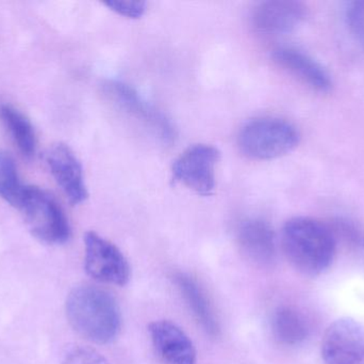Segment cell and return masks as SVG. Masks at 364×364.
Here are the masks:
<instances>
[{"instance_id":"obj_6","label":"cell","mask_w":364,"mask_h":364,"mask_svg":"<svg viewBox=\"0 0 364 364\" xmlns=\"http://www.w3.org/2000/svg\"><path fill=\"white\" fill-rule=\"evenodd\" d=\"M220 153L211 145H195L186 149L172 167L173 181L201 197L214 194L216 166Z\"/></svg>"},{"instance_id":"obj_19","label":"cell","mask_w":364,"mask_h":364,"mask_svg":"<svg viewBox=\"0 0 364 364\" xmlns=\"http://www.w3.org/2000/svg\"><path fill=\"white\" fill-rule=\"evenodd\" d=\"M346 21L350 33L364 49V0L348 2L346 6Z\"/></svg>"},{"instance_id":"obj_7","label":"cell","mask_w":364,"mask_h":364,"mask_svg":"<svg viewBox=\"0 0 364 364\" xmlns=\"http://www.w3.org/2000/svg\"><path fill=\"white\" fill-rule=\"evenodd\" d=\"M85 267L90 277L104 284L125 286L130 266L123 252L95 232L85 235Z\"/></svg>"},{"instance_id":"obj_9","label":"cell","mask_w":364,"mask_h":364,"mask_svg":"<svg viewBox=\"0 0 364 364\" xmlns=\"http://www.w3.org/2000/svg\"><path fill=\"white\" fill-rule=\"evenodd\" d=\"M47 165L55 181L72 204L78 205L87 199L82 166L76 154L63 143L53 145L47 152Z\"/></svg>"},{"instance_id":"obj_14","label":"cell","mask_w":364,"mask_h":364,"mask_svg":"<svg viewBox=\"0 0 364 364\" xmlns=\"http://www.w3.org/2000/svg\"><path fill=\"white\" fill-rule=\"evenodd\" d=\"M175 284H177V288H179L182 296L192 310V313L194 314L201 327L205 329V333H209L212 337L218 336L220 331L218 321L200 286L194 279L184 274L175 276Z\"/></svg>"},{"instance_id":"obj_8","label":"cell","mask_w":364,"mask_h":364,"mask_svg":"<svg viewBox=\"0 0 364 364\" xmlns=\"http://www.w3.org/2000/svg\"><path fill=\"white\" fill-rule=\"evenodd\" d=\"M325 364H364V326L352 318L329 325L321 344Z\"/></svg>"},{"instance_id":"obj_1","label":"cell","mask_w":364,"mask_h":364,"mask_svg":"<svg viewBox=\"0 0 364 364\" xmlns=\"http://www.w3.org/2000/svg\"><path fill=\"white\" fill-rule=\"evenodd\" d=\"M282 244L291 265L311 277L325 273L337 251V241L331 229L310 217L288 220L282 229Z\"/></svg>"},{"instance_id":"obj_16","label":"cell","mask_w":364,"mask_h":364,"mask_svg":"<svg viewBox=\"0 0 364 364\" xmlns=\"http://www.w3.org/2000/svg\"><path fill=\"white\" fill-rule=\"evenodd\" d=\"M272 329L278 341L290 346L303 343L309 335L307 321L301 312L291 307H280L276 310L272 320Z\"/></svg>"},{"instance_id":"obj_4","label":"cell","mask_w":364,"mask_h":364,"mask_svg":"<svg viewBox=\"0 0 364 364\" xmlns=\"http://www.w3.org/2000/svg\"><path fill=\"white\" fill-rule=\"evenodd\" d=\"M107 100L143 130L164 145L176 139V128L161 110L145 100L134 87L119 80H107L102 85Z\"/></svg>"},{"instance_id":"obj_2","label":"cell","mask_w":364,"mask_h":364,"mask_svg":"<svg viewBox=\"0 0 364 364\" xmlns=\"http://www.w3.org/2000/svg\"><path fill=\"white\" fill-rule=\"evenodd\" d=\"M66 316L74 331L93 343H111L121 331V310L117 301L96 286L75 288L66 299Z\"/></svg>"},{"instance_id":"obj_18","label":"cell","mask_w":364,"mask_h":364,"mask_svg":"<svg viewBox=\"0 0 364 364\" xmlns=\"http://www.w3.org/2000/svg\"><path fill=\"white\" fill-rule=\"evenodd\" d=\"M62 364H110L102 354L82 345H70L62 355Z\"/></svg>"},{"instance_id":"obj_17","label":"cell","mask_w":364,"mask_h":364,"mask_svg":"<svg viewBox=\"0 0 364 364\" xmlns=\"http://www.w3.org/2000/svg\"><path fill=\"white\" fill-rule=\"evenodd\" d=\"M26 186L19 179L14 160L8 154L0 151V197L16 207Z\"/></svg>"},{"instance_id":"obj_11","label":"cell","mask_w":364,"mask_h":364,"mask_svg":"<svg viewBox=\"0 0 364 364\" xmlns=\"http://www.w3.org/2000/svg\"><path fill=\"white\" fill-rule=\"evenodd\" d=\"M272 58L278 66L312 90L326 93L333 88V79L326 68L311 56L299 49L279 47L273 51Z\"/></svg>"},{"instance_id":"obj_10","label":"cell","mask_w":364,"mask_h":364,"mask_svg":"<svg viewBox=\"0 0 364 364\" xmlns=\"http://www.w3.org/2000/svg\"><path fill=\"white\" fill-rule=\"evenodd\" d=\"M307 8L294 0H269L255 6L252 23L257 31L264 34H286L294 31L305 19Z\"/></svg>"},{"instance_id":"obj_20","label":"cell","mask_w":364,"mask_h":364,"mask_svg":"<svg viewBox=\"0 0 364 364\" xmlns=\"http://www.w3.org/2000/svg\"><path fill=\"white\" fill-rule=\"evenodd\" d=\"M111 11L127 19H140L146 12L147 4L144 1H132V0H112L105 2Z\"/></svg>"},{"instance_id":"obj_5","label":"cell","mask_w":364,"mask_h":364,"mask_svg":"<svg viewBox=\"0 0 364 364\" xmlns=\"http://www.w3.org/2000/svg\"><path fill=\"white\" fill-rule=\"evenodd\" d=\"M16 209L34 237L48 245H61L70 236L68 218L49 192L36 186H26Z\"/></svg>"},{"instance_id":"obj_12","label":"cell","mask_w":364,"mask_h":364,"mask_svg":"<svg viewBox=\"0 0 364 364\" xmlns=\"http://www.w3.org/2000/svg\"><path fill=\"white\" fill-rule=\"evenodd\" d=\"M156 352L166 364H196V352L190 338L170 321H156L149 327Z\"/></svg>"},{"instance_id":"obj_13","label":"cell","mask_w":364,"mask_h":364,"mask_svg":"<svg viewBox=\"0 0 364 364\" xmlns=\"http://www.w3.org/2000/svg\"><path fill=\"white\" fill-rule=\"evenodd\" d=\"M237 243L243 254L257 264H269L275 258V233L271 224L260 218H250L240 224Z\"/></svg>"},{"instance_id":"obj_15","label":"cell","mask_w":364,"mask_h":364,"mask_svg":"<svg viewBox=\"0 0 364 364\" xmlns=\"http://www.w3.org/2000/svg\"><path fill=\"white\" fill-rule=\"evenodd\" d=\"M0 121L23 156L30 157L36 153V136L33 125L21 111L11 105L1 104Z\"/></svg>"},{"instance_id":"obj_3","label":"cell","mask_w":364,"mask_h":364,"mask_svg":"<svg viewBox=\"0 0 364 364\" xmlns=\"http://www.w3.org/2000/svg\"><path fill=\"white\" fill-rule=\"evenodd\" d=\"M301 140L297 128L280 118L263 117L247 122L240 130L237 145L246 157L271 160L292 152Z\"/></svg>"}]
</instances>
